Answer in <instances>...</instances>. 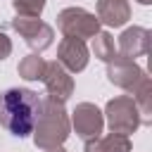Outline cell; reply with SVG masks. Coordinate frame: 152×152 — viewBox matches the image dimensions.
<instances>
[{
	"label": "cell",
	"mask_w": 152,
	"mask_h": 152,
	"mask_svg": "<svg viewBox=\"0 0 152 152\" xmlns=\"http://www.w3.org/2000/svg\"><path fill=\"white\" fill-rule=\"evenodd\" d=\"M48 0H12V7L19 17H40Z\"/></svg>",
	"instance_id": "obj_16"
},
{
	"label": "cell",
	"mask_w": 152,
	"mask_h": 152,
	"mask_svg": "<svg viewBox=\"0 0 152 152\" xmlns=\"http://www.w3.org/2000/svg\"><path fill=\"white\" fill-rule=\"evenodd\" d=\"M45 59L40 57V52H31L26 55L19 66H17V74L24 78V81H43V74H45Z\"/></svg>",
	"instance_id": "obj_13"
},
{
	"label": "cell",
	"mask_w": 152,
	"mask_h": 152,
	"mask_svg": "<svg viewBox=\"0 0 152 152\" xmlns=\"http://www.w3.org/2000/svg\"><path fill=\"white\" fill-rule=\"evenodd\" d=\"M107 78H109L112 86L133 93V90H135L145 78H150V76L145 74L142 66L135 64V59H126V57L116 55L112 62H107Z\"/></svg>",
	"instance_id": "obj_6"
},
{
	"label": "cell",
	"mask_w": 152,
	"mask_h": 152,
	"mask_svg": "<svg viewBox=\"0 0 152 152\" xmlns=\"http://www.w3.org/2000/svg\"><path fill=\"white\" fill-rule=\"evenodd\" d=\"M93 55L102 62H112L116 57V45L109 31H97L93 36Z\"/></svg>",
	"instance_id": "obj_15"
},
{
	"label": "cell",
	"mask_w": 152,
	"mask_h": 152,
	"mask_svg": "<svg viewBox=\"0 0 152 152\" xmlns=\"http://www.w3.org/2000/svg\"><path fill=\"white\" fill-rule=\"evenodd\" d=\"M12 28L24 38V43L33 50V52H43L52 45L55 40V31L50 24H45L40 17H14L12 21Z\"/></svg>",
	"instance_id": "obj_5"
},
{
	"label": "cell",
	"mask_w": 152,
	"mask_h": 152,
	"mask_svg": "<svg viewBox=\"0 0 152 152\" xmlns=\"http://www.w3.org/2000/svg\"><path fill=\"white\" fill-rule=\"evenodd\" d=\"M135 2H140V5H150L152 0H135Z\"/></svg>",
	"instance_id": "obj_19"
},
{
	"label": "cell",
	"mask_w": 152,
	"mask_h": 152,
	"mask_svg": "<svg viewBox=\"0 0 152 152\" xmlns=\"http://www.w3.org/2000/svg\"><path fill=\"white\" fill-rule=\"evenodd\" d=\"M69 121H71V128L76 131V135L83 140L102 135V128H104V114L93 102H78L76 109L71 112Z\"/></svg>",
	"instance_id": "obj_7"
},
{
	"label": "cell",
	"mask_w": 152,
	"mask_h": 152,
	"mask_svg": "<svg viewBox=\"0 0 152 152\" xmlns=\"http://www.w3.org/2000/svg\"><path fill=\"white\" fill-rule=\"evenodd\" d=\"M104 119H107V126L112 133H121V135H131L135 133L140 126H142V119H140V109L135 104V100L131 95H119V97H112L107 104H104Z\"/></svg>",
	"instance_id": "obj_3"
},
{
	"label": "cell",
	"mask_w": 152,
	"mask_h": 152,
	"mask_svg": "<svg viewBox=\"0 0 152 152\" xmlns=\"http://www.w3.org/2000/svg\"><path fill=\"white\" fill-rule=\"evenodd\" d=\"M57 28L71 38H93L100 31V19L83 7H66L57 14Z\"/></svg>",
	"instance_id": "obj_4"
},
{
	"label": "cell",
	"mask_w": 152,
	"mask_h": 152,
	"mask_svg": "<svg viewBox=\"0 0 152 152\" xmlns=\"http://www.w3.org/2000/svg\"><path fill=\"white\" fill-rule=\"evenodd\" d=\"M131 138L121 135V133H107V135H97L86 140L83 152H131Z\"/></svg>",
	"instance_id": "obj_12"
},
{
	"label": "cell",
	"mask_w": 152,
	"mask_h": 152,
	"mask_svg": "<svg viewBox=\"0 0 152 152\" xmlns=\"http://www.w3.org/2000/svg\"><path fill=\"white\" fill-rule=\"evenodd\" d=\"M131 97L135 100V104H138V109H140L142 124H150V121H152V81L145 78V81L131 93Z\"/></svg>",
	"instance_id": "obj_14"
},
{
	"label": "cell",
	"mask_w": 152,
	"mask_h": 152,
	"mask_svg": "<svg viewBox=\"0 0 152 152\" xmlns=\"http://www.w3.org/2000/svg\"><path fill=\"white\" fill-rule=\"evenodd\" d=\"M71 133V121L62 102H55L50 97H40V109L33 124V145L38 150H52L62 147Z\"/></svg>",
	"instance_id": "obj_2"
},
{
	"label": "cell",
	"mask_w": 152,
	"mask_h": 152,
	"mask_svg": "<svg viewBox=\"0 0 152 152\" xmlns=\"http://www.w3.org/2000/svg\"><path fill=\"white\" fill-rule=\"evenodd\" d=\"M43 83H45L48 97L55 100V102H62V104H64V102L74 95V76H71V74H69L57 59L45 64Z\"/></svg>",
	"instance_id": "obj_8"
},
{
	"label": "cell",
	"mask_w": 152,
	"mask_h": 152,
	"mask_svg": "<svg viewBox=\"0 0 152 152\" xmlns=\"http://www.w3.org/2000/svg\"><path fill=\"white\" fill-rule=\"evenodd\" d=\"M150 38L152 33L142 26H128L124 28V33L119 36V43H116V55L126 57V59H135V57H142L150 52Z\"/></svg>",
	"instance_id": "obj_10"
},
{
	"label": "cell",
	"mask_w": 152,
	"mask_h": 152,
	"mask_svg": "<svg viewBox=\"0 0 152 152\" xmlns=\"http://www.w3.org/2000/svg\"><path fill=\"white\" fill-rule=\"evenodd\" d=\"M95 10H97L95 17L104 26L119 28V26H124L131 19V2L128 0H97Z\"/></svg>",
	"instance_id": "obj_11"
},
{
	"label": "cell",
	"mask_w": 152,
	"mask_h": 152,
	"mask_svg": "<svg viewBox=\"0 0 152 152\" xmlns=\"http://www.w3.org/2000/svg\"><path fill=\"white\" fill-rule=\"evenodd\" d=\"M43 152H66L64 147H52V150H43Z\"/></svg>",
	"instance_id": "obj_18"
},
{
	"label": "cell",
	"mask_w": 152,
	"mask_h": 152,
	"mask_svg": "<svg viewBox=\"0 0 152 152\" xmlns=\"http://www.w3.org/2000/svg\"><path fill=\"white\" fill-rule=\"evenodd\" d=\"M88 59H90V50L86 45V40L81 38H71V36H64L59 48H57V62L69 71V74H78L88 66Z\"/></svg>",
	"instance_id": "obj_9"
},
{
	"label": "cell",
	"mask_w": 152,
	"mask_h": 152,
	"mask_svg": "<svg viewBox=\"0 0 152 152\" xmlns=\"http://www.w3.org/2000/svg\"><path fill=\"white\" fill-rule=\"evenodd\" d=\"M38 109L40 95L31 88H7L0 93V126L14 138L31 135Z\"/></svg>",
	"instance_id": "obj_1"
},
{
	"label": "cell",
	"mask_w": 152,
	"mask_h": 152,
	"mask_svg": "<svg viewBox=\"0 0 152 152\" xmlns=\"http://www.w3.org/2000/svg\"><path fill=\"white\" fill-rule=\"evenodd\" d=\"M10 55H12V40H10V36L5 31H0V62L7 59Z\"/></svg>",
	"instance_id": "obj_17"
}]
</instances>
